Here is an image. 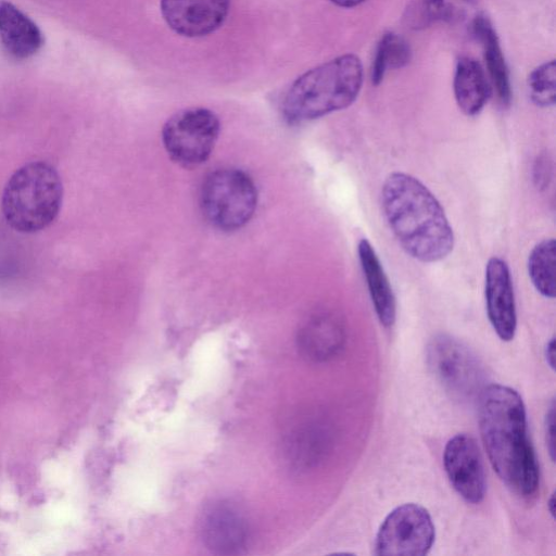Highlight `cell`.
Segmentation results:
<instances>
[{"instance_id": "1", "label": "cell", "mask_w": 556, "mask_h": 556, "mask_svg": "<svg viewBox=\"0 0 556 556\" xmlns=\"http://www.w3.org/2000/svg\"><path fill=\"white\" fill-rule=\"evenodd\" d=\"M478 424L498 478L517 495L533 496L539 489L540 468L520 394L498 383L484 387L478 396Z\"/></svg>"}, {"instance_id": "2", "label": "cell", "mask_w": 556, "mask_h": 556, "mask_svg": "<svg viewBox=\"0 0 556 556\" xmlns=\"http://www.w3.org/2000/svg\"><path fill=\"white\" fill-rule=\"evenodd\" d=\"M386 220L402 249L421 263L444 260L454 248V233L434 194L416 177L391 173L381 188Z\"/></svg>"}, {"instance_id": "3", "label": "cell", "mask_w": 556, "mask_h": 556, "mask_svg": "<svg viewBox=\"0 0 556 556\" xmlns=\"http://www.w3.org/2000/svg\"><path fill=\"white\" fill-rule=\"evenodd\" d=\"M364 79L358 56H337L298 77L282 101V113L290 124H300L350 106Z\"/></svg>"}, {"instance_id": "4", "label": "cell", "mask_w": 556, "mask_h": 556, "mask_svg": "<svg viewBox=\"0 0 556 556\" xmlns=\"http://www.w3.org/2000/svg\"><path fill=\"white\" fill-rule=\"evenodd\" d=\"M63 201L61 177L50 163L31 161L8 179L1 198L7 224L15 231L34 233L49 227Z\"/></svg>"}, {"instance_id": "5", "label": "cell", "mask_w": 556, "mask_h": 556, "mask_svg": "<svg viewBox=\"0 0 556 556\" xmlns=\"http://www.w3.org/2000/svg\"><path fill=\"white\" fill-rule=\"evenodd\" d=\"M200 205L213 226L233 231L248 224L254 215L257 190L245 172L219 168L205 177L200 192Z\"/></svg>"}, {"instance_id": "6", "label": "cell", "mask_w": 556, "mask_h": 556, "mask_svg": "<svg viewBox=\"0 0 556 556\" xmlns=\"http://www.w3.org/2000/svg\"><path fill=\"white\" fill-rule=\"evenodd\" d=\"M427 364L450 395L460 402L478 399L484 386V370L476 355L456 338L438 333L426 349Z\"/></svg>"}, {"instance_id": "7", "label": "cell", "mask_w": 556, "mask_h": 556, "mask_svg": "<svg viewBox=\"0 0 556 556\" xmlns=\"http://www.w3.org/2000/svg\"><path fill=\"white\" fill-rule=\"evenodd\" d=\"M219 130L220 123L214 112L205 108H191L167 119L162 130V141L175 163L191 168L210 157Z\"/></svg>"}, {"instance_id": "8", "label": "cell", "mask_w": 556, "mask_h": 556, "mask_svg": "<svg viewBox=\"0 0 556 556\" xmlns=\"http://www.w3.org/2000/svg\"><path fill=\"white\" fill-rule=\"evenodd\" d=\"M435 530L429 511L419 504L395 507L382 521L375 542V554L424 556L431 549Z\"/></svg>"}, {"instance_id": "9", "label": "cell", "mask_w": 556, "mask_h": 556, "mask_svg": "<svg viewBox=\"0 0 556 556\" xmlns=\"http://www.w3.org/2000/svg\"><path fill=\"white\" fill-rule=\"evenodd\" d=\"M443 466L451 485L466 502L478 504L484 498L485 471L472 437L467 433L452 437L444 446Z\"/></svg>"}, {"instance_id": "10", "label": "cell", "mask_w": 556, "mask_h": 556, "mask_svg": "<svg viewBox=\"0 0 556 556\" xmlns=\"http://www.w3.org/2000/svg\"><path fill=\"white\" fill-rule=\"evenodd\" d=\"M484 296L488 318L503 341L514 339L517 329V312L514 286L508 264L498 256L485 265Z\"/></svg>"}, {"instance_id": "11", "label": "cell", "mask_w": 556, "mask_h": 556, "mask_svg": "<svg viewBox=\"0 0 556 556\" xmlns=\"http://www.w3.org/2000/svg\"><path fill=\"white\" fill-rule=\"evenodd\" d=\"M160 7L164 21L176 34L194 38L222 26L230 0H161Z\"/></svg>"}, {"instance_id": "12", "label": "cell", "mask_w": 556, "mask_h": 556, "mask_svg": "<svg viewBox=\"0 0 556 556\" xmlns=\"http://www.w3.org/2000/svg\"><path fill=\"white\" fill-rule=\"evenodd\" d=\"M204 544L214 553L238 554L247 545L249 527L245 517L233 504L219 501L210 505L200 522Z\"/></svg>"}, {"instance_id": "13", "label": "cell", "mask_w": 556, "mask_h": 556, "mask_svg": "<svg viewBox=\"0 0 556 556\" xmlns=\"http://www.w3.org/2000/svg\"><path fill=\"white\" fill-rule=\"evenodd\" d=\"M344 330L338 316L319 312L309 316L300 327L296 343L300 353L313 362L331 358L341 349Z\"/></svg>"}, {"instance_id": "14", "label": "cell", "mask_w": 556, "mask_h": 556, "mask_svg": "<svg viewBox=\"0 0 556 556\" xmlns=\"http://www.w3.org/2000/svg\"><path fill=\"white\" fill-rule=\"evenodd\" d=\"M357 253L376 315L383 327H391L396 318V302L383 266L367 239L358 242Z\"/></svg>"}, {"instance_id": "15", "label": "cell", "mask_w": 556, "mask_h": 556, "mask_svg": "<svg viewBox=\"0 0 556 556\" xmlns=\"http://www.w3.org/2000/svg\"><path fill=\"white\" fill-rule=\"evenodd\" d=\"M0 40L4 49L16 59L33 56L43 45L38 26L8 1L0 2Z\"/></svg>"}, {"instance_id": "16", "label": "cell", "mask_w": 556, "mask_h": 556, "mask_svg": "<svg viewBox=\"0 0 556 556\" xmlns=\"http://www.w3.org/2000/svg\"><path fill=\"white\" fill-rule=\"evenodd\" d=\"M453 89L459 110L467 116L480 113L491 94L484 70L478 61L466 55L457 60Z\"/></svg>"}, {"instance_id": "17", "label": "cell", "mask_w": 556, "mask_h": 556, "mask_svg": "<svg viewBox=\"0 0 556 556\" xmlns=\"http://www.w3.org/2000/svg\"><path fill=\"white\" fill-rule=\"evenodd\" d=\"M472 31L480 42L491 81L503 105L511 99L508 68L500 46L498 37L490 20L478 15L472 22Z\"/></svg>"}, {"instance_id": "18", "label": "cell", "mask_w": 556, "mask_h": 556, "mask_svg": "<svg viewBox=\"0 0 556 556\" xmlns=\"http://www.w3.org/2000/svg\"><path fill=\"white\" fill-rule=\"evenodd\" d=\"M325 446L324 431L315 424H303L292 428L282 439V456L294 470L313 466Z\"/></svg>"}, {"instance_id": "19", "label": "cell", "mask_w": 556, "mask_h": 556, "mask_svg": "<svg viewBox=\"0 0 556 556\" xmlns=\"http://www.w3.org/2000/svg\"><path fill=\"white\" fill-rule=\"evenodd\" d=\"M528 273L532 285L544 298L556 295V242L554 238L543 239L531 250L528 257Z\"/></svg>"}, {"instance_id": "20", "label": "cell", "mask_w": 556, "mask_h": 556, "mask_svg": "<svg viewBox=\"0 0 556 556\" xmlns=\"http://www.w3.org/2000/svg\"><path fill=\"white\" fill-rule=\"evenodd\" d=\"M412 51L408 42L400 35L389 31L381 36L371 64L370 78L378 86L388 70H396L408 64Z\"/></svg>"}, {"instance_id": "21", "label": "cell", "mask_w": 556, "mask_h": 556, "mask_svg": "<svg viewBox=\"0 0 556 556\" xmlns=\"http://www.w3.org/2000/svg\"><path fill=\"white\" fill-rule=\"evenodd\" d=\"M529 94L534 104L547 108L556 100V65L551 60L535 67L528 77Z\"/></svg>"}, {"instance_id": "22", "label": "cell", "mask_w": 556, "mask_h": 556, "mask_svg": "<svg viewBox=\"0 0 556 556\" xmlns=\"http://www.w3.org/2000/svg\"><path fill=\"white\" fill-rule=\"evenodd\" d=\"M451 15L446 0H412L404 13V21L412 29H421Z\"/></svg>"}, {"instance_id": "23", "label": "cell", "mask_w": 556, "mask_h": 556, "mask_svg": "<svg viewBox=\"0 0 556 556\" xmlns=\"http://www.w3.org/2000/svg\"><path fill=\"white\" fill-rule=\"evenodd\" d=\"M555 403L552 401L551 406L547 409L545 417V437L546 445L549 452L552 460H554L555 448H554V426H555Z\"/></svg>"}, {"instance_id": "24", "label": "cell", "mask_w": 556, "mask_h": 556, "mask_svg": "<svg viewBox=\"0 0 556 556\" xmlns=\"http://www.w3.org/2000/svg\"><path fill=\"white\" fill-rule=\"evenodd\" d=\"M549 162L546 157H540L536 161V167L534 168V172L536 175L534 176V179L538 182V186H545L547 184V179L549 178L548 173L551 172Z\"/></svg>"}, {"instance_id": "25", "label": "cell", "mask_w": 556, "mask_h": 556, "mask_svg": "<svg viewBox=\"0 0 556 556\" xmlns=\"http://www.w3.org/2000/svg\"><path fill=\"white\" fill-rule=\"evenodd\" d=\"M545 358L547 365L555 369V338L553 337L545 346Z\"/></svg>"}, {"instance_id": "26", "label": "cell", "mask_w": 556, "mask_h": 556, "mask_svg": "<svg viewBox=\"0 0 556 556\" xmlns=\"http://www.w3.org/2000/svg\"><path fill=\"white\" fill-rule=\"evenodd\" d=\"M333 4L341 7V8H353L356 5H359L361 3L365 2L366 0H329Z\"/></svg>"}, {"instance_id": "27", "label": "cell", "mask_w": 556, "mask_h": 556, "mask_svg": "<svg viewBox=\"0 0 556 556\" xmlns=\"http://www.w3.org/2000/svg\"><path fill=\"white\" fill-rule=\"evenodd\" d=\"M554 507H555V496H554V493H552L547 501V509L553 518H554V513H555Z\"/></svg>"}]
</instances>
